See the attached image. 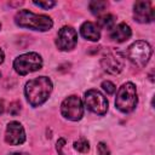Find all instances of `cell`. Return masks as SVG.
<instances>
[{
  "mask_svg": "<svg viewBox=\"0 0 155 155\" xmlns=\"http://www.w3.org/2000/svg\"><path fill=\"white\" fill-rule=\"evenodd\" d=\"M52 88H53V85L50 78L39 76L29 80L25 84L24 94L28 103L31 107H39L48 99L52 92Z\"/></svg>",
  "mask_w": 155,
  "mask_h": 155,
  "instance_id": "6da1fadb",
  "label": "cell"
},
{
  "mask_svg": "<svg viewBox=\"0 0 155 155\" xmlns=\"http://www.w3.org/2000/svg\"><path fill=\"white\" fill-rule=\"evenodd\" d=\"M15 23L21 28L38 31H47L53 27V21L46 15H36L29 10H19L15 16Z\"/></svg>",
  "mask_w": 155,
  "mask_h": 155,
  "instance_id": "7a4b0ae2",
  "label": "cell"
},
{
  "mask_svg": "<svg viewBox=\"0 0 155 155\" xmlns=\"http://www.w3.org/2000/svg\"><path fill=\"white\" fill-rule=\"evenodd\" d=\"M138 103L137 88L132 82H125L117 91L115 98V107L121 113H131L134 110Z\"/></svg>",
  "mask_w": 155,
  "mask_h": 155,
  "instance_id": "3957f363",
  "label": "cell"
},
{
  "mask_svg": "<svg viewBox=\"0 0 155 155\" xmlns=\"http://www.w3.org/2000/svg\"><path fill=\"white\" fill-rule=\"evenodd\" d=\"M41 68H42V58L36 52L23 53L13 61V69L19 75H27L29 73L40 70Z\"/></svg>",
  "mask_w": 155,
  "mask_h": 155,
  "instance_id": "277c9868",
  "label": "cell"
},
{
  "mask_svg": "<svg viewBox=\"0 0 155 155\" xmlns=\"http://www.w3.org/2000/svg\"><path fill=\"white\" fill-rule=\"evenodd\" d=\"M151 53H153L151 46L143 40L134 41L132 45L128 46L126 51L127 58L138 68H143L149 62Z\"/></svg>",
  "mask_w": 155,
  "mask_h": 155,
  "instance_id": "5b68a950",
  "label": "cell"
},
{
  "mask_svg": "<svg viewBox=\"0 0 155 155\" xmlns=\"http://www.w3.org/2000/svg\"><path fill=\"white\" fill-rule=\"evenodd\" d=\"M101 65L102 68L109 73V74H113V75H116L122 71L124 67H125V58H124V54L119 51V50H115V48H110L108 50L104 56L102 57L101 59Z\"/></svg>",
  "mask_w": 155,
  "mask_h": 155,
  "instance_id": "8992f818",
  "label": "cell"
},
{
  "mask_svg": "<svg viewBox=\"0 0 155 155\" xmlns=\"http://www.w3.org/2000/svg\"><path fill=\"white\" fill-rule=\"evenodd\" d=\"M62 115L70 121H79L84 115V104L80 97L69 96L61 104Z\"/></svg>",
  "mask_w": 155,
  "mask_h": 155,
  "instance_id": "52a82bcc",
  "label": "cell"
},
{
  "mask_svg": "<svg viewBox=\"0 0 155 155\" xmlns=\"http://www.w3.org/2000/svg\"><path fill=\"white\" fill-rule=\"evenodd\" d=\"M85 105L88 110L98 115H104L108 111V101L97 90H88L85 93Z\"/></svg>",
  "mask_w": 155,
  "mask_h": 155,
  "instance_id": "ba28073f",
  "label": "cell"
},
{
  "mask_svg": "<svg viewBox=\"0 0 155 155\" xmlns=\"http://www.w3.org/2000/svg\"><path fill=\"white\" fill-rule=\"evenodd\" d=\"M78 44V33L73 27L64 25L59 29L56 39V45L61 51H70Z\"/></svg>",
  "mask_w": 155,
  "mask_h": 155,
  "instance_id": "9c48e42d",
  "label": "cell"
},
{
  "mask_svg": "<svg viewBox=\"0 0 155 155\" xmlns=\"http://www.w3.org/2000/svg\"><path fill=\"white\" fill-rule=\"evenodd\" d=\"M133 17L138 23H150L154 21L155 10L150 1H136L133 5Z\"/></svg>",
  "mask_w": 155,
  "mask_h": 155,
  "instance_id": "30bf717a",
  "label": "cell"
},
{
  "mask_svg": "<svg viewBox=\"0 0 155 155\" xmlns=\"http://www.w3.org/2000/svg\"><path fill=\"white\" fill-rule=\"evenodd\" d=\"M5 142L10 145H19L25 142V131L18 121H11L7 124Z\"/></svg>",
  "mask_w": 155,
  "mask_h": 155,
  "instance_id": "8fae6325",
  "label": "cell"
},
{
  "mask_svg": "<svg viewBox=\"0 0 155 155\" xmlns=\"http://www.w3.org/2000/svg\"><path fill=\"white\" fill-rule=\"evenodd\" d=\"M132 35V30L128 24L126 23H119L117 25H114L110 29V38L116 42H124L128 40Z\"/></svg>",
  "mask_w": 155,
  "mask_h": 155,
  "instance_id": "7c38bea8",
  "label": "cell"
},
{
  "mask_svg": "<svg viewBox=\"0 0 155 155\" xmlns=\"http://www.w3.org/2000/svg\"><path fill=\"white\" fill-rule=\"evenodd\" d=\"M80 33L82 38L90 41H98L101 39V31L97 24L92 22H84L80 27Z\"/></svg>",
  "mask_w": 155,
  "mask_h": 155,
  "instance_id": "4fadbf2b",
  "label": "cell"
},
{
  "mask_svg": "<svg viewBox=\"0 0 155 155\" xmlns=\"http://www.w3.org/2000/svg\"><path fill=\"white\" fill-rule=\"evenodd\" d=\"M115 24V16L107 13L103 15L102 17L98 18V28H104V29H111Z\"/></svg>",
  "mask_w": 155,
  "mask_h": 155,
  "instance_id": "5bb4252c",
  "label": "cell"
},
{
  "mask_svg": "<svg viewBox=\"0 0 155 155\" xmlns=\"http://www.w3.org/2000/svg\"><path fill=\"white\" fill-rule=\"evenodd\" d=\"M107 1H102V0H93L88 4V8L93 15H99L101 12H103L107 7Z\"/></svg>",
  "mask_w": 155,
  "mask_h": 155,
  "instance_id": "9a60e30c",
  "label": "cell"
},
{
  "mask_svg": "<svg viewBox=\"0 0 155 155\" xmlns=\"http://www.w3.org/2000/svg\"><path fill=\"white\" fill-rule=\"evenodd\" d=\"M74 149L79 153H87L90 150V143L85 138H80L74 142Z\"/></svg>",
  "mask_w": 155,
  "mask_h": 155,
  "instance_id": "2e32d148",
  "label": "cell"
},
{
  "mask_svg": "<svg viewBox=\"0 0 155 155\" xmlns=\"http://www.w3.org/2000/svg\"><path fill=\"white\" fill-rule=\"evenodd\" d=\"M102 88L107 92V94H113L114 92H115V90H116V87H115V85L111 82V81H103L102 82Z\"/></svg>",
  "mask_w": 155,
  "mask_h": 155,
  "instance_id": "e0dca14e",
  "label": "cell"
},
{
  "mask_svg": "<svg viewBox=\"0 0 155 155\" xmlns=\"http://www.w3.org/2000/svg\"><path fill=\"white\" fill-rule=\"evenodd\" d=\"M19 111H21V103H19V102H12V103L10 104V108H8L10 115L16 116V115L19 114Z\"/></svg>",
  "mask_w": 155,
  "mask_h": 155,
  "instance_id": "ac0fdd59",
  "label": "cell"
},
{
  "mask_svg": "<svg viewBox=\"0 0 155 155\" xmlns=\"http://www.w3.org/2000/svg\"><path fill=\"white\" fill-rule=\"evenodd\" d=\"M33 4L35 6H39V7L45 8V10H48L53 6H56V1H33Z\"/></svg>",
  "mask_w": 155,
  "mask_h": 155,
  "instance_id": "d6986e66",
  "label": "cell"
},
{
  "mask_svg": "<svg viewBox=\"0 0 155 155\" xmlns=\"http://www.w3.org/2000/svg\"><path fill=\"white\" fill-rule=\"evenodd\" d=\"M97 151H98V155H110V150L108 148V145L103 142H99L98 145H97Z\"/></svg>",
  "mask_w": 155,
  "mask_h": 155,
  "instance_id": "ffe728a7",
  "label": "cell"
},
{
  "mask_svg": "<svg viewBox=\"0 0 155 155\" xmlns=\"http://www.w3.org/2000/svg\"><path fill=\"white\" fill-rule=\"evenodd\" d=\"M64 144H65V140L63 139V138H61V139H58V142H57V151L59 153V155H62V148L64 147Z\"/></svg>",
  "mask_w": 155,
  "mask_h": 155,
  "instance_id": "44dd1931",
  "label": "cell"
},
{
  "mask_svg": "<svg viewBox=\"0 0 155 155\" xmlns=\"http://www.w3.org/2000/svg\"><path fill=\"white\" fill-rule=\"evenodd\" d=\"M4 110H5V105H4V101H2V99H0V114H2V113H4Z\"/></svg>",
  "mask_w": 155,
  "mask_h": 155,
  "instance_id": "7402d4cb",
  "label": "cell"
},
{
  "mask_svg": "<svg viewBox=\"0 0 155 155\" xmlns=\"http://www.w3.org/2000/svg\"><path fill=\"white\" fill-rule=\"evenodd\" d=\"M4 58H5V53H4V51L0 48V64L4 62Z\"/></svg>",
  "mask_w": 155,
  "mask_h": 155,
  "instance_id": "603a6c76",
  "label": "cell"
},
{
  "mask_svg": "<svg viewBox=\"0 0 155 155\" xmlns=\"http://www.w3.org/2000/svg\"><path fill=\"white\" fill-rule=\"evenodd\" d=\"M8 155H28V154H25V153H11Z\"/></svg>",
  "mask_w": 155,
  "mask_h": 155,
  "instance_id": "cb8c5ba5",
  "label": "cell"
},
{
  "mask_svg": "<svg viewBox=\"0 0 155 155\" xmlns=\"http://www.w3.org/2000/svg\"><path fill=\"white\" fill-rule=\"evenodd\" d=\"M0 28H1V24H0Z\"/></svg>",
  "mask_w": 155,
  "mask_h": 155,
  "instance_id": "d4e9b609",
  "label": "cell"
}]
</instances>
